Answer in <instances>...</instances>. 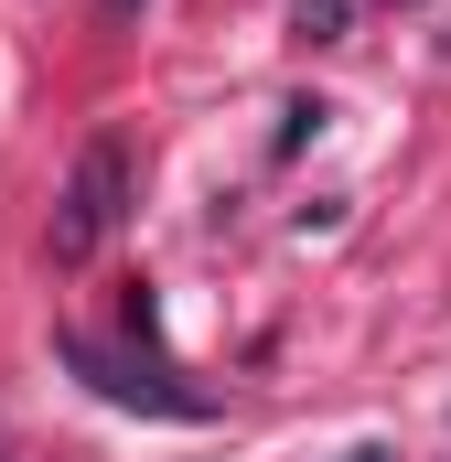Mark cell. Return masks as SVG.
<instances>
[{
    "label": "cell",
    "instance_id": "obj_1",
    "mask_svg": "<svg viewBox=\"0 0 451 462\" xmlns=\"http://www.w3.org/2000/svg\"><path fill=\"white\" fill-rule=\"evenodd\" d=\"M118 216H129V140H87L76 172H65V194H54V226H43L54 269H87Z\"/></svg>",
    "mask_w": 451,
    "mask_h": 462
},
{
    "label": "cell",
    "instance_id": "obj_3",
    "mask_svg": "<svg viewBox=\"0 0 451 462\" xmlns=\"http://www.w3.org/2000/svg\"><path fill=\"white\" fill-rule=\"evenodd\" d=\"M290 32H301V43H344V0H301Z\"/></svg>",
    "mask_w": 451,
    "mask_h": 462
},
{
    "label": "cell",
    "instance_id": "obj_2",
    "mask_svg": "<svg viewBox=\"0 0 451 462\" xmlns=\"http://www.w3.org/2000/svg\"><path fill=\"white\" fill-rule=\"evenodd\" d=\"M76 355V376L97 387V398H118V409H151V420H205V398L194 387H161V376H129L118 355H97V345H65Z\"/></svg>",
    "mask_w": 451,
    "mask_h": 462
},
{
    "label": "cell",
    "instance_id": "obj_5",
    "mask_svg": "<svg viewBox=\"0 0 451 462\" xmlns=\"http://www.w3.org/2000/svg\"><path fill=\"white\" fill-rule=\"evenodd\" d=\"M344 462H387V452H344Z\"/></svg>",
    "mask_w": 451,
    "mask_h": 462
},
{
    "label": "cell",
    "instance_id": "obj_4",
    "mask_svg": "<svg viewBox=\"0 0 451 462\" xmlns=\"http://www.w3.org/2000/svg\"><path fill=\"white\" fill-rule=\"evenodd\" d=\"M97 11H108V22H129V11H140V0H97Z\"/></svg>",
    "mask_w": 451,
    "mask_h": 462
},
{
    "label": "cell",
    "instance_id": "obj_6",
    "mask_svg": "<svg viewBox=\"0 0 451 462\" xmlns=\"http://www.w3.org/2000/svg\"><path fill=\"white\" fill-rule=\"evenodd\" d=\"M398 11H409V0H398Z\"/></svg>",
    "mask_w": 451,
    "mask_h": 462
}]
</instances>
